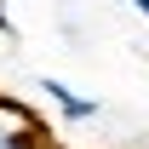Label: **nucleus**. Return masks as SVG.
Returning a JSON list of instances; mask_svg holds the SVG:
<instances>
[{
    "label": "nucleus",
    "instance_id": "1",
    "mask_svg": "<svg viewBox=\"0 0 149 149\" xmlns=\"http://www.w3.org/2000/svg\"><path fill=\"white\" fill-rule=\"evenodd\" d=\"M0 149H57V143H52V126L29 103L0 92Z\"/></svg>",
    "mask_w": 149,
    "mask_h": 149
},
{
    "label": "nucleus",
    "instance_id": "2",
    "mask_svg": "<svg viewBox=\"0 0 149 149\" xmlns=\"http://www.w3.org/2000/svg\"><path fill=\"white\" fill-rule=\"evenodd\" d=\"M46 86V97L57 103V115H63V126H80V120H97V97H80V92H69L63 80H40Z\"/></svg>",
    "mask_w": 149,
    "mask_h": 149
},
{
    "label": "nucleus",
    "instance_id": "3",
    "mask_svg": "<svg viewBox=\"0 0 149 149\" xmlns=\"http://www.w3.org/2000/svg\"><path fill=\"white\" fill-rule=\"evenodd\" d=\"M0 40H17V29H12V17H6V6H0Z\"/></svg>",
    "mask_w": 149,
    "mask_h": 149
},
{
    "label": "nucleus",
    "instance_id": "4",
    "mask_svg": "<svg viewBox=\"0 0 149 149\" xmlns=\"http://www.w3.org/2000/svg\"><path fill=\"white\" fill-rule=\"evenodd\" d=\"M126 6H132V12H143V17H149V0H126Z\"/></svg>",
    "mask_w": 149,
    "mask_h": 149
}]
</instances>
